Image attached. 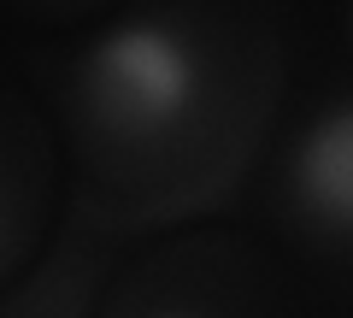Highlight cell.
<instances>
[{"label": "cell", "instance_id": "cell-1", "mask_svg": "<svg viewBox=\"0 0 353 318\" xmlns=\"http://www.w3.org/2000/svg\"><path fill=\"white\" fill-rule=\"evenodd\" d=\"M201 65L171 24H124L88 59V106L130 141L165 136L194 106Z\"/></svg>", "mask_w": 353, "mask_h": 318}, {"label": "cell", "instance_id": "cell-2", "mask_svg": "<svg viewBox=\"0 0 353 318\" xmlns=\"http://www.w3.org/2000/svg\"><path fill=\"white\" fill-rule=\"evenodd\" d=\"M294 183H301L306 212H318L330 230L353 224V118L347 106L324 112V124L306 130L301 153H294Z\"/></svg>", "mask_w": 353, "mask_h": 318}, {"label": "cell", "instance_id": "cell-3", "mask_svg": "<svg viewBox=\"0 0 353 318\" xmlns=\"http://www.w3.org/2000/svg\"><path fill=\"white\" fill-rule=\"evenodd\" d=\"M153 318H194V312H153Z\"/></svg>", "mask_w": 353, "mask_h": 318}]
</instances>
